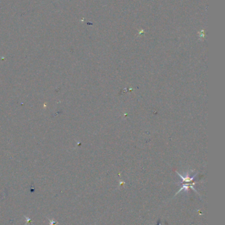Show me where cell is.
Segmentation results:
<instances>
[{
  "instance_id": "1",
  "label": "cell",
  "mask_w": 225,
  "mask_h": 225,
  "mask_svg": "<svg viewBox=\"0 0 225 225\" xmlns=\"http://www.w3.org/2000/svg\"><path fill=\"white\" fill-rule=\"evenodd\" d=\"M177 174L180 176V177L181 178V179H182V182H181L180 184H182V183H183V182H192V181H193V180L195 179V177H196V175H195L194 176H192V177H190V174H187L186 176H185V177H184V176L181 175L179 173H177Z\"/></svg>"
}]
</instances>
